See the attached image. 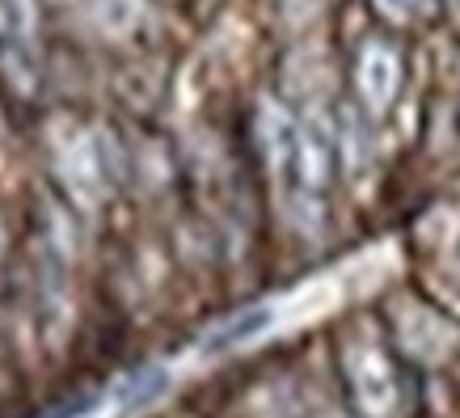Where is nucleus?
<instances>
[{"instance_id":"f257e3e1","label":"nucleus","mask_w":460,"mask_h":418,"mask_svg":"<svg viewBox=\"0 0 460 418\" xmlns=\"http://www.w3.org/2000/svg\"><path fill=\"white\" fill-rule=\"evenodd\" d=\"M266 321H270V313H262V308H258L253 317H245V321H233L228 330H220V334L211 338L208 347H211V351H224V347H233L237 338H250V334H258V330H262Z\"/></svg>"}]
</instances>
